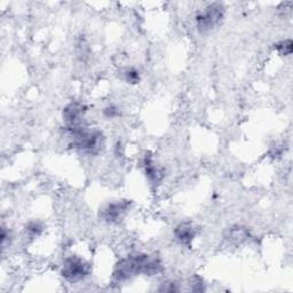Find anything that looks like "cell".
<instances>
[{"label": "cell", "instance_id": "obj_5", "mask_svg": "<svg viewBox=\"0 0 293 293\" xmlns=\"http://www.w3.org/2000/svg\"><path fill=\"white\" fill-rule=\"evenodd\" d=\"M127 209V204L121 201V203L110 204L107 209L103 211V217L108 221H116L122 217V214L125 212Z\"/></svg>", "mask_w": 293, "mask_h": 293}, {"label": "cell", "instance_id": "obj_6", "mask_svg": "<svg viewBox=\"0 0 293 293\" xmlns=\"http://www.w3.org/2000/svg\"><path fill=\"white\" fill-rule=\"evenodd\" d=\"M175 236L182 244H189L194 238V229L188 223H182L175 229Z\"/></svg>", "mask_w": 293, "mask_h": 293}, {"label": "cell", "instance_id": "obj_1", "mask_svg": "<svg viewBox=\"0 0 293 293\" xmlns=\"http://www.w3.org/2000/svg\"><path fill=\"white\" fill-rule=\"evenodd\" d=\"M160 265L156 260L149 259L145 254H136L122 260L114 270V277L119 281H124L140 273L148 275L156 274L159 270Z\"/></svg>", "mask_w": 293, "mask_h": 293}, {"label": "cell", "instance_id": "obj_3", "mask_svg": "<svg viewBox=\"0 0 293 293\" xmlns=\"http://www.w3.org/2000/svg\"><path fill=\"white\" fill-rule=\"evenodd\" d=\"M222 14H223L222 7L218 4L211 5V6L206 8L205 11L197 14L196 22L197 25L199 27V30L206 31L212 29V27L217 25L220 20H221Z\"/></svg>", "mask_w": 293, "mask_h": 293}, {"label": "cell", "instance_id": "obj_7", "mask_svg": "<svg viewBox=\"0 0 293 293\" xmlns=\"http://www.w3.org/2000/svg\"><path fill=\"white\" fill-rule=\"evenodd\" d=\"M277 50L283 55H290L292 53V41L284 40L277 45Z\"/></svg>", "mask_w": 293, "mask_h": 293}, {"label": "cell", "instance_id": "obj_8", "mask_svg": "<svg viewBox=\"0 0 293 293\" xmlns=\"http://www.w3.org/2000/svg\"><path fill=\"white\" fill-rule=\"evenodd\" d=\"M140 79V76H139V72L134 69H131V70H127L126 71V80L132 82V84H135V82L139 81Z\"/></svg>", "mask_w": 293, "mask_h": 293}, {"label": "cell", "instance_id": "obj_2", "mask_svg": "<svg viewBox=\"0 0 293 293\" xmlns=\"http://www.w3.org/2000/svg\"><path fill=\"white\" fill-rule=\"evenodd\" d=\"M89 265L85 263L80 258L70 256L64 261L62 267V275L70 282H78L89 274Z\"/></svg>", "mask_w": 293, "mask_h": 293}, {"label": "cell", "instance_id": "obj_4", "mask_svg": "<svg viewBox=\"0 0 293 293\" xmlns=\"http://www.w3.org/2000/svg\"><path fill=\"white\" fill-rule=\"evenodd\" d=\"M84 113V105L80 103H71L64 109L63 117L69 124V127L79 125L80 117Z\"/></svg>", "mask_w": 293, "mask_h": 293}, {"label": "cell", "instance_id": "obj_9", "mask_svg": "<svg viewBox=\"0 0 293 293\" xmlns=\"http://www.w3.org/2000/svg\"><path fill=\"white\" fill-rule=\"evenodd\" d=\"M29 231L31 232V233H35V235H37V233H39L40 231H41V227L39 226L38 223L37 222H32V223H30V226H29Z\"/></svg>", "mask_w": 293, "mask_h": 293}]
</instances>
